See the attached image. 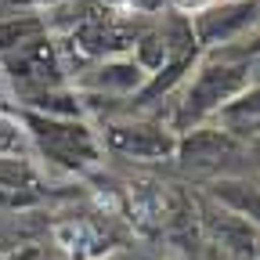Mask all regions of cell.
I'll return each instance as SVG.
<instances>
[{
  "mask_svg": "<svg viewBox=\"0 0 260 260\" xmlns=\"http://www.w3.org/2000/svg\"><path fill=\"white\" fill-rule=\"evenodd\" d=\"M256 260H260V246H256Z\"/></svg>",
  "mask_w": 260,
  "mask_h": 260,
  "instance_id": "12",
  "label": "cell"
},
{
  "mask_svg": "<svg viewBox=\"0 0 260 260\" xmlns=\"http://www.w3.org/2000/svg\"><path fill=\"white\" fill-rule=\"evenodd\" d=\"M148 73L134 61V54H105L87 61L83 69H76L69 76V87L90 98H119V102H130L141 87H145Z\"/></svg>",
  "mask_w": 260,
  "mask_h": 260,
  "instance_id": "6",
  "label": "cell"
},
{
  "mask_svg": "<svg viewBox=\"0 0 260 260\" xmlns=\"http://www.w3.org/2000/svg\"><path fill=\"white\" fill-rule=\"evenodd\" d=\"M249 83H253L249 61L206 51V58L195 61V69L188 73V80L170 94L174 109L167 116H159V119L167 123L174 134H188V130H195V126H206Z\"/></svg>",
  "mask_w": 260,
  "mask_h": 260,
  "instance_id": "1",
  "label": "cell"
},
{
  "mask_svg": "<svg viewBox=\"0 0 260 260\" xmlns=\"http://www.w3.org/2000/svg\"><path fill=\"white\" fill-rule=\"evenodd\" d=\"M210 123L220 126V130H232L239 138L249 134V130H256L260 126V83H249L246 90H239Z\"/></svg>",
  "mask_w": 260,
  "mask_h": 260,
  "instance_id": "8",
  "label": "cell"
},
{
  "mask_svg": "<svg viewBox=\"0 0 260 260\" xmlns=\"http://www.w3.org/2000/svg\"><path fill=\"white\" fill-rule=\"evenodd\" d=\"M0 76L18 98L69 83V73H65V61H61V44H54V37L47 32V37L32 40L18 51L0 54Z\"/></svg>",
  "mask_w": 260,
  "mask_h": 260,
  "instance_id": "4",
  "label": "cell"
},
{
  "mask_svg": "<svg viewBox=\"0 0 260 260\" xmlns=\"http://www.w3.org/2000/svg\"><path fill=\"white\" fill-rule=\"evenodd\" d=\"M210 199L220 210L235 213L239 220H246L249 228L260 232V184L256 181H249V177H217L210 184Z\"/></svg>",
  "mask_w": 260,
  "mask_h": 260,
  "instance_id": "7",
  "label": "cell"
},
{
  "mask_svg": "<svg viewBox=\"0 0 260 260\" xmlns=\"http://www.w3.org/2000/svg\"><path fill=\"white\" fill-rule=\"evenodd\" d=\"M15 119L22 123L32 148L58 170L76 174V170H87L102 159L98 130L87 119H61V116H44V112H29V109H18Z\"/></svg>",
  "mask_w": 260,
  "mask_h": 260,
  "instance_id": "2",
  "label": "cell"
},
{
  "mask_svg": "<svg viewBox=\"0 0 260 260\" xmlns=\"http://www.w3.org/2000/svg\"><path fill=\"white\" fill-rule=\"evenodd\" d=\"M44 260H47V256H44Z\"/></svg>",
  "mask_w": 260,
  "mask_h": 260,
  "instance_id": "13",
  "label": "cell"
},
{
  "mask_svg": "<svg viewBox=\"0 0 260 260\" xmlns=\"http://www.w3.org/2000/svg\"><path fill=\"white\" fill-rule=\"evenodd\" d=\"M98 141H102V152H112L119 159L162 162L177 155L181 134H174L159 116H112L105 119Z\"/></svg>",
  "mask_w": 260,
  "mask_h": 260,
  "instance_id": "3",
  "label": "cell"
},
{
  "mask_svg": "<svg viewBox=\"0 0 260 260\" xmlns=\"http://www.w3.org/2000/svg\"><path fill=\"white\" fill-rule=\"evenodd\" d=\"M210 232L217 235V242L220 246H228V249H235V253H246V256H256V228H249L246 220H239L235 213H228V210H220V213H210Z\"/></svg>",
  "mask_w": 260,
  "mask_h": 260,
  "instance_id": "11",
  "label": "cell"
},
{
  "mask_svg": "<svg viewBox=\"0 0 260 260\" xmlns=\"http://www.w3.org/2000/svg\"><path fill=\"white\" fill-rule=\"evenodd\" d=\"M256 25H260L256 0H213L210 8L191 15V32L199 51H220L228 44H239Z\"/></svg>",
  "mask_w": 260,
  "mask_h": 260,
  "instance_id": "5",
  "label": "cell"
},
{
  "mask_svg": "<svg viewBox=\"0 0 260 260\" xmlns=\"http://www.w3.org/2000/svg\"><path fill=\"white\" fill-rule=\"evenodd\" d=\"M18 109H29V112H44V116H61V119H83L87 109H83V98L69 87H47V90H37V94H25L18 98Z\"/></svg>",
  "mask_w": 260,
  "mask_h": 260,
  "instance_id": "9",
  "label": "cell"
},
{
  "mask_svg": "<svg viewBox=\"0 0 260 260\" xmlns=\"http://www.w3.org/2000/svg\"><path fill=\"white\" fill-rule=\"evenodd\" d=\"M51 25H47V15L37 11V8H29V11H18V15H8V18H0V54H8V51H18L32 40H40L47 37Z\"/></svg>",
  "mask_w": 260,
  "mask_h": 260,
  "instance_id": "10",
  "label": "cell"
}]
</instances>
